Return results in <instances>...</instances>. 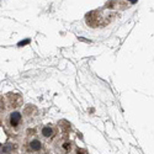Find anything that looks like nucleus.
Wrapping results in <instances>:
<instances>
[{
  "label": "nucleus",
  "instance_id": "nucleus-6",
  "mask_svg": "<svg viewBox=\"0 0 154 154\" xmlns=\"http://www.w3.org/2000/svg\"><path fill=\"white\" fill-rule=\"evenodd\" d=\"M61 149H62V152L63 153H69L70 152V149H72V143L70 142H63L62 144H61Z\"/></svg>",
  "mask_w": 154,
  "mask_h": 154
},
{
  "label": "nucleus",
  "instance_id": "nucleus-8",
  "mask_svg": "<svg viewBox=\"0 0 154 154\" xmlns=\"http://www.w3.org/2000/svg\"><path fill=\"white\" fill-rule=\"evenodd\" d=\"M4 109H5V106H4V102L0 100V112H3L4 111Z\"/></svg>",
  "mask_w": 154,
  "mask_h": 154
},
{
  "label": "nucleus",
  "instance_id": "nucleus-1",
  "mask_svg": "<svg viewBox=\"0 0 154 154\" xmlns=\"http://www.w3.org/2000/svg\"><path fill=\"white\" fill-rule=\"evenodd\" d=\"M21 123H22V116L18 111H14L12 113H10L9 117H7V120H6L7 128L11 129L12 132H18L21 128Z\"/></svg>",
  "mask_w": 154,
  "mask_h": 154
},
{
  "label": "nucleus",
  "instance_id": "nucleus-7",
  "mask_svg": "<svg viewBox=\"0 0 154 154\" xmlns=\"http://www.w3.org/2000/svg\"><path fill=\"white\" fill-rule=\"evenodd\" d=\"M27 43H30V39H28V38H26V39H23V41L19 42L18 46H19V47H22V46H25V45H27Z\"/></svg>",
  "mask_w": 154,
  "mask_h": 154
},
{
  "label": "nucleus",
  "instance_id": "nucleus-2",
  "mask_svg": "<svg viewBox=\"0 0 154 154\" xmlns=\"http://www.w3.org/2000/svg\"><path fill=\"white\" fill-rule=\"evenodd\" d=\"M7 101H9V109H16L21 106L22 98L19 94H7Z\"/></svg>",
  "mask_w": 154,
  "mask_h": 154
},
{
  "label": "nucleus",
  "instance_id": "nucleus-5",
  "mask_svg": "<svg viewBox=\"0 0 154 154\" xmlns=\"http://www.w3.org/2000/svg\"><path fill=\"white\" fill-rule=\"evenodd\" d=\"M41 134H42V137H45V138L51 139L55 134V129L52 126H43L42 129H41Z\"/></svg>",
  "mask_w": 154,
  "mask_h": 154
},
{
  "label": "nucleus",
  "instance_id": "nucleus-9",
  "mask_svg": "<svg viewBox=\"0 0 154 154\" xmlns=\"http://www.w3.org/2000/svg\"><path fill=\"white\" fill-rule=\"evenodd\" d=\"M129 1H131V3H132V4H134V3H136V1H137V0H129Z\"/></svg>",
  "mask_w": 154,
  "mask_h": 154
},
{
  "label": "nucleus",
  "instance_id": "nucleus-3",
  "mask_svg": "<svg viewBox=\"0 0 154 154\" xmlns=\"http://www.w3.org/2000/svg\"><path fill=\"white\" fill-rule=\"evenodd\" d=\"M18 153V145L15 143H6L3 144L0 148V154H16Z\"/></svg>",
  "mask_w": 154,
  "mask_h": 154
},
{
  "label": "nucleus",
  "instance_id": "nucleus-4",
  "mask_svg": "<svg viewBox=\"0 0 154 154\" xmlns=\"http://www.w3.org/2000/svg\"><path fill=\"white\" fill-rule=\"evenodd\" d=\"M42 149V142L39 139H32L27 143V150L31 153H37Z\"/></svg>",
  "mask_w": 154,
  "mask_h": 154
}]
</instances>
